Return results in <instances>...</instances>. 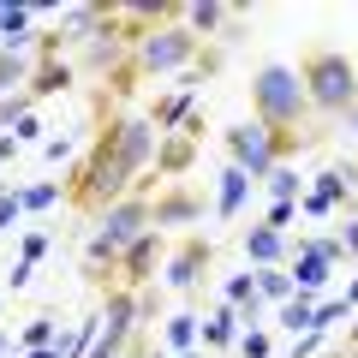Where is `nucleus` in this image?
I'll return each mask as SVG.
<instances>
[{
  "label": "nucleus",
  "mask_w": 358,
  "mask_h": 358,
  "mask_svg": "<svg viewBox=\"0 0 358 358\" xmlns=\"http://www.w3.org/2000/svg\"><path fill=\"white\" fill-rule=\"evenodd\" d=\"M155 143H162V131L143 114H108L102 126H96V138H90V150L78 155L72 179H66V203L96 221L108 203H120L126 192H138L143 167L155 162Z\"/></svg>",
  "instance_id": "1"
},
{
  "label": "nucleus",
  "mask_w": 358,
  "mask_h": 358,
  "mask_svg": "<svg viewBox=\"0 0 358 358\" xmlns=\"http://www.w3.org/2000/svg\"><path fill=\"white\" fill-rule=\"evenodd\" d=\"M251 120L275 138H310V102H305V84H299L293 66L268 60L251 72Z\"/></svg>",
  "instance_id": "2"
},
{
  "label": "nucleus",
  "mask_w": 358,
  "mask_h": 358,
  "mask_svg": "<svg viewBox=\"0 0 358 358\" xmlns=\"http://www.w3.org/2000/svg\"><path fill=\"white\" fill-rule=\"evenodd\" d=\"M293 72H299V84H305V102H310V114H329V120H341L346 108L358 102V66L346 60L341 48H329V42L305 48Z\"/></svg>",
  "instance_id": "3"
},
{
  "label": "nucleus",
  "mask_w": 358,
  "mask_h": 358,
  "mask_svg": "<svg viewBox=\"0 0 358 358\" xmlns=\"http://www.w3.org/2000/svg\"><path fill=\"white\" fill-rule=\"evenodd\" d=\"M317 143V131L310 138H275V131H263L257 120H239V126H227L221 131V150H227V167H239L245 179H268L275 167L287 162V155H299V150H310Z\"/></svg>",
  "instance_id": "4"
},
{
  "label": "nucleus",
  "mask_w": 358,
  "mask_h": 358,
  "mask_svg": "<svg viewBox=\"0 0 358 358\" xmlns=\"http://www.w3.org/2000/svg\"><path fill=\"white\" fill-rule=\"evenodd\" d=\"M197 54H203V42H197L185 24H162V30H150V36L131 48V66H138V78H155V72H179V66H192Z\"/></svg>",
  "instance_id": "5"
},
{
  "label": "nucleus",
  "mask_w": 358,
  "mask_h": 358,
  "mask_svg": "<svg viewBox=\"0 0 358 358\" xmlns=\"http://www.w3.org/2000/svg\"><path fill=\"white\" fill-rule=\"evenodd\" d=\"M209 263H215V239H209V233H185V239H179L173 251H167V263H162V281L173 287V293H185V299H192L197 287H203Z\"/></svg>",
  "instance_id": "6"
},
{
  "label": "nucleus",
  "mask_w": 358,
  "mask_h": 358,
  "mask_svg": "<svg viewBox=\"0 0 358 358\" xmlns=\"http://www.w3.org/2000/svg\"><path fill=\"white\" fill-rule=\"evenodd\" d=\"M341 239H305L299 245V257H293V268H287V281H293V293H305V299H317L322 287H329V275H334V263H341Z\"/></svg>",
  "instance_id": "7"
},
{
  "label": "nucleus",
  "mask_w": 358,
  "mask_h": 358,
  "mask_svg": "<svg viewBox=\"0 0 358 358\" xmlns=\"http://www.w3.org/2000/svg\"><path fill=\"white\" fill-rule=\"evenodd\" d=\"M203 221V192L197 185H185V179H173V185H155L150 197V227L167 233V227H197Z\"/></svg>",
  "instance_id": "8"
},
{
  "label": "nucleus",
  "mask_w": 358,
  "mask_h": 358,
  "mask_svg": "<svg viewBox=\"0 0 358 358\" xmlns=\"http://www.w3.org/2000/svg\"><path fill=\"white\" fill-rule=\"evenodd\" d=\"M167 263V233H143V239H131L126 251H120V268H114V281L126 287V293H143V287L155 281V268Z\"/></svg>",
  "instance_id": "9"
},
{
  "label": "nucleus",
  "mask_w": 358,
  "mask_h": 358,
  "mask_svg": "<svg viewBox=\"0 0 358 358\" xmlns=\"http://www.w3.org/2000/svg\"><path fill=\"white\" fill-rule=\"evenodd\" d=\"M192 162H197V143L185 138V131H167V138L155 143V179H167V185H173Z\"/></svg>",
  "instance_id": "10"
},
{
  "label": "nucleus",
  "mask_w": 358,
  "mask_h": 358,
  "mask_svg": "<svg viewBox=\"0 0 358 358\" xmlns=\"http://www.w3.org/2000/svg\"><path fill=\"white\" fill-rule=\"evenodd\" d=\"M179 24H185L197 42H203V36H221V30H233V24H239V13H233V6H215V0H203V6H185V18H179Z\"/></svg>",
  "instance_id": "11"
},
{
  "label": "nucleus",
  "mask_w": 358,
  "mask_h": 358,
  "mask_svg": "<svg viewBox=\"0 0 358 358\" xmlns=\"http://www.w3.org/2000/svg\"><path fill=\"white\" fill-rule=\"evenodd\" d=\"M245 257H251L257 268H281V257H287V233H281V227H268V221H263V227H251V233H245Z\"/></svg>",
  "instance_id": "12"
},
{
  "label": "nucleus",
  "mask_w": 358,
  "mask_h": 358,
  "mask_svg": "<svg viewBox=\"0 0 358 358\" xmlns=\"http://www.w3.org/2000/svg\"><path fill=\"white\" fill-rule=\"evenodd\" d=\"M30 18H36V6H0V48H18V54H30V42H36Z\"/></svg>",
  "instance_id": "13"
},
{
  "label": "nucleus",
  "mask_w": 358,
  "mask_h": 358,
  "mask_svg": "<svg viewBox=\"0 0 358 358\" xmlns=\"http://www.w3.org/2000/svg\"><path fill=\"white\" fill-rule=\"evenodd\" d=\"M72 72H78V66H66V60H36L24 96H30V102H42V96H54V90H72Z\"/></svg>",
  "instance_id": "14"
},
{
  "label": "nucleus",
  "mask_w": 358,
  "mask_h": 358,
  "mask_svg": "<svg viewBox=\"0 0 358 358\" xmlns=\"http://www.w3.org/2000/svg\"><path fill=\"white\" fill-rule=\"evenodd\" d=\"M192 102H197V90H173V96H162V102H155V108H150L143 120H150V126H155V131L167 138V131H173L179 120L192 114Z\"/></svg>",
  "instance_id": "15"
},
{
  "label": "nucleus",
  "mask_w": 358,
  "mask_h": 358,
  "mask_svg": "<svg viewBox=\"0 0 358 358\" xmlns=\"http://www.w3.org/2000/svg\"><path fill=\"white\" fill-rule=\"evenodd\" d=\"M245 197H251V179L239 173V167H221V192H215V215L221 221H233L245 209Z\"/></svg>",
  "instance_id": "16"
},
{
  "label": "nucleus",
  "mask_w": 358,
  "mask_h": 358,
  "mask_svg": "<svg viewBox=\"0 0 358 358\" xmlns=\"http://www.w3.org/2000/svg\"><path fill=\"white\" fill-rule=\"evenodd\" d=\"M30 72H36V60H30V54L0 48V90H6V96H13V90H24V84H30Z\"/></svg>",
  "instance_id": "17"
},
{
  "label": "nucleus",
  "mask_w": 358,
  "mask_h": 358,
  "mask_svg": "<svg viewBox=\"0 0 358 358\" xmlns=\"http://www.w3.org/2000/svg\"><path fill=\"white\" fill-rule=\"evenodd\" d=\"M197 334H203V352H209V346H239V317L221 305V310H215V317H209Z\"/></svg>",
  "instance_id": "18"
},
{
  "label": "nucleus",
  "mask_w": 358,
  "mask_h": 358,
  "mask_svg": "<svg viewBox=\"0 0 358 358\" xmlns=\"http://www.w3.org/2000/svg\"><path fill=\"white\" fill-rule=\"evenodd\" d=\"M257 299H263V305H287V299H293L287 268H257Z\"/></svg>",
  "instance_id": "19"
},
{
  "label": "nucleus",
  "mask_w": 358,
  "mask_h": 358,
  "mask_svg": "<svg viewBox=\"0 0 358 358\" xmlns=\"http://www.w3.org/2000/svg\"><path fill=\"white\" fill-rule=\"evenodd\" d=\"M263 185H268V197H275V203H299V197H305V179H299V173H293L287 162L275 167V173H268Z\"/></svg>",
  "instance_id": "20"
},
{
  "label": "nucleus",
  "mask_w": 358,
  "mask_h": 358,
  "mask_svg": "<svg viewBox=\"0 0 358 358\" xmlns=\"http://www.w3.org/2000/svg\"><path fill=\"white\" fill-rule=\"evenodd\" d=\"M310 310H317V299L293 293V299L281 305V329H287V334H317V329H310Z\"/></svg>",
  "instance_id": "21"
},
{
  "label": "nucleus",
  "mask_w": 358,
  "mask_h": 358,
  "mask_svg": "<svg viewBox=\"0 0 358 358\" xmlns=\"http://www.w3.org/2000/svg\"><path fill=\"white\" fill-rule=\"evenodd\" d=\"M197 322L203 317H192V310L167 317V346H173V352H197Z\"/></svg>",
  "instance_id": "22"
},
{
  "label": "nucleus",
  "mask_w": 358,
  "mask_h": 358,
  "mask_svg": "<svg viewBox=\"0 0 358 358\" xmlns=\"http://www.w3.org/2000/svg\"><path fill=\"white\" fill-rule=\"evenodd\" d=\"M54 334H60V322H54V317H30V329L18 334V341H24L30 352H36V346H54Z\"/></svg>",
  "instance_id": "23"
},
{
  "label": "nucleus",
  "mask_w": 358,
  "mask_h": 358,
  "mask_svg": "<svg viewBox=\"0 0 358 358\" xmlns=\"http://www.w3.org/2000/svg\"><path fill=\"white\" fill-rule=\"evenodd\" d=\"M239 358H275V341H268L263 329H245L239 334Z\"/></svg>",
  "instance_id": "24"
},
{
  "label": "nucleus",
  "mask_w": 358,
  "mask_h": 358,
  "mask_svg": "<svg viewBox=\"0 0 358 358\" xmlns=\"http://www.w3.org/2000/svg\"><path fill=\"white\" fill-rule=\"evenodd\" d=\"M346 317V299H317V310H310V329H329V322H341Z\"/></svg>",
  "instance_id": "25"
},
{
  "label": "nucleus",
  "mask_w": 358,
  "mask_h": 358,
  "mask_svg": "<svg viewBox=\"0 0 358 358\" xmlns=\"http://www.w3.org/2000/svg\"><path fill=\"white\" fill-rule=\"evenodd\" d=\"M54 197H60V185H30V192H18V209H48Z\"/></svg>",
  "instance_id": "26"
},
{
  "label": "nucleus",
  "mask_w": 358,
  "mask_h": 358,
  "mask_svg": "<svg viewBox=\"0 0 358 358\" xmlns=\"http://www.w3.org/2000/svg\"><path fill=\"white\" fill-rule=\"evenodd\" d=\"M42 257H48V233H24V257H18V263H30V268H36Z\"/></svg>",
  "instance_id": "27"
},
{
  "label": "nucleus",
  "mask_w": 358,
  "mask_h": 358,
  "mask_svg": "<svg viewBox=\"0 0 358 358\" xmlns=\"http://www.w3.org/2000/svg\"><path fill=\"white\" fill-rule=\"evenodd\" d=\"M18 221V192H0V233Z\"/></svg>",
  "instance_id": "28"
},
{
  "label": "nucleus",
  "mask_w": 358,
  "mask_h": 358,
  "mask_svg": "<svg viewBox=\"0 0 358 358\" xmlns=\"http://www.w3.org/2000/svg\"><path fill=\"white\" fill-rule=\"evenodd\" d=\"M299 215V203H268V227H281L287 233V221Z\"/></svg>",
  "instance_id": "29"
},
{
  "label": "nucleus",
  "mask_w": 358,
  "mask_h": 358,
  "mask_svg": "<svg viewBox=\"0 0 358 358\" xmlns=\"http://www.w3.org/2000/svg\"><path fill=\"white\" fill-rule=\"evenodd\" d=\"M317 346H322V334H305V341L293 346V358H317Z\"/></svg>",
  "instance_id": "30"
},
{
  "label": "nucleus",
  "mask_w": 358,
  "mask_h": 358,
  "mask_svg": "<svg viewBox=\"0 0 358 358\" xmlns=\"http://www.w3.org/2000/svg\"><path fill=\"white\" fill-rule=\"evenodd\" d=\"M341 251H352V257H358V221H352V227L341 233Z\"/></svg>",
  "instance_id": "31"
},
{
  "label": "nucleus",
  "mask_w": 358,
  "mask_h": 358,
  "mask_svg": "<svg viewBox=\"0 0 358 358\" xmlns=\"http://www.w3.org/2000/svg\"><path fill=\"white\" fill-rule=\"evenodd\" d=\"M341 131H352V138H358V102H352V108L341 114Z\"/></svg>",
  "instance_id": "32"
},
{
  "label": "nucleus",
  "mask_w": 358,
  "mask_h": 358,
  "mask_svg": "<svg viewBox=\"0 0 358 358\" xmlns=\"http://www.w3.org/2000/svg\"><path fill=\"white\" fill-rule=\"evenodd\" d=\"M30 358H60V346H36V352H30Z\"/></svg>",
  "instance_id": "33"
},
{
  "label": "nucleus",
  "mask_w": 358,
  "mask_h": 358,
  "mask_svg": "<svg viewBox=\"0 0 358 358\" xmlns=\"http://www.w3.org/2000/svg\"><path fill=\"white\" fill-rule=\"evenodd\" d=\"M346 352H352V358H358V329H352V334H346Z\"/></svg>",
  "instance_id": "34"
},
{
  "label": "nucleus",
  "mask_w": 358,
  "mask_h": 358,
  "mask_svg": "<svg viewBox=\"0 0 358 358\" xmlns=\"http://www.w3.org/2000/svg\"><path fill=\"white\" fill-rule=\"evenodd\" d=\"M346 305H358V281H352V287H346Z\"/></svg>",
  "instance_id": "35"
},
{
  "label": "nucleus",
  "mask_w": 358,
  "mask_h": 358,
  "mask_svg": "<svg viewBox=\"0 0 358 358\" xmlns=\"http://www.w3.org/2000/svg\"><path fill=\"white\" fill-rule=\"evenodd\" d=\"M173 358H209V352H173Z\"/></svg>",
  "instance_id": "36"
},
{
  "label": "nucleus",
  "mask_w": 358,
  "mask_h": 358,
  "mask_svg": "<svg viewBox=\"0 0 358 358\" xmlns=\"http://www.w3.org/2000/svg\"><path fill=\"white\" fill-rule=\"evenodd\" d=\"M0 346H6V334H0Z\"/></svg>",
  "instance_id": "37"
}]
</instances>
